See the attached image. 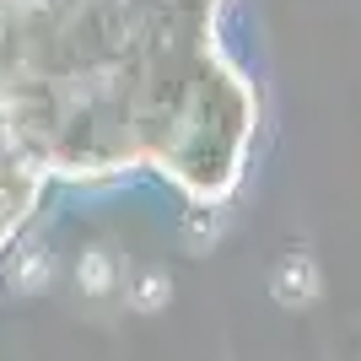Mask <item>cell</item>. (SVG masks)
I'll list each match as a JSON object with an SVG mask.
<instances>
[{"label": "cell", "instance_id": "3957f363", "mask_svg": "<svg viewBox=\"0 0 361 361\" xmlns=\"http://www.w3.org/2000/svg\"><path fill=\"white\" fill-rule=\"evenodd\" d=\"M75 281H81L87 297H108V291L119 286V259L108 254V248H87L81 264H75Z\"/></svg>", "mask_w": 361, "mask_h": 361}, {"label": "cell", "instance_id": "7a4b0ae2", "mask_svg": "<svg viewBox=\"0 0 361 361\" xmlns=\"http://www.w3.org/2000/svg\"><path fill=\"white\" fill-rule=\"evenodd\" d=\"M49 275H54L49 243H22V254H11V270H6V281H11L16 291H38V286H49Z\"/></svg>", "mask_w": 361, "mask_h": 361}, {"label": "cell", "instance_id": "5b68a950", "mask_svg": "<svg viewBox=\"0 0 361 361\" xmlns=\"http://www.w3.org/2000/svg\"><path fill=\"white\" fill-rule=\"evenodd\" d=\"M167 297H173V281H167V270H140V275H135V286H130V307H140V313H157Z\"/></svg>", "mask_w": 361, "mask_h": 361}, {"label": "cell", "instance_id": "6da1fadb", "mask_svg": "<svg viewBox=\"0 0 361 361\" xmlns=\"http://www.w3.org/2000/svg\"><path fill=\"white\" fill-rule=\"evenodd\" d=\"M318 264L313 254H286L281 264L270 270V297L281 302V307H307V302H318Z\"/></svg>", "mask_w": 361, "mask_h": 361}, {"label": "cell", "instance_id": "277c9868", "mask_svg": "<svg viewBox=\"0 0 361 361\" xmlns=\"http://www.w3.org/2000/svg\"><path fill=\"white\" fill-rule=\"evenodd\" d=\"M221 226H226V216L216 211V205H189V211H183V243H189V248H211V243L221 238Z\"/></svg>", "mask_w": 361, "mask_h": 361}]
</instances>
